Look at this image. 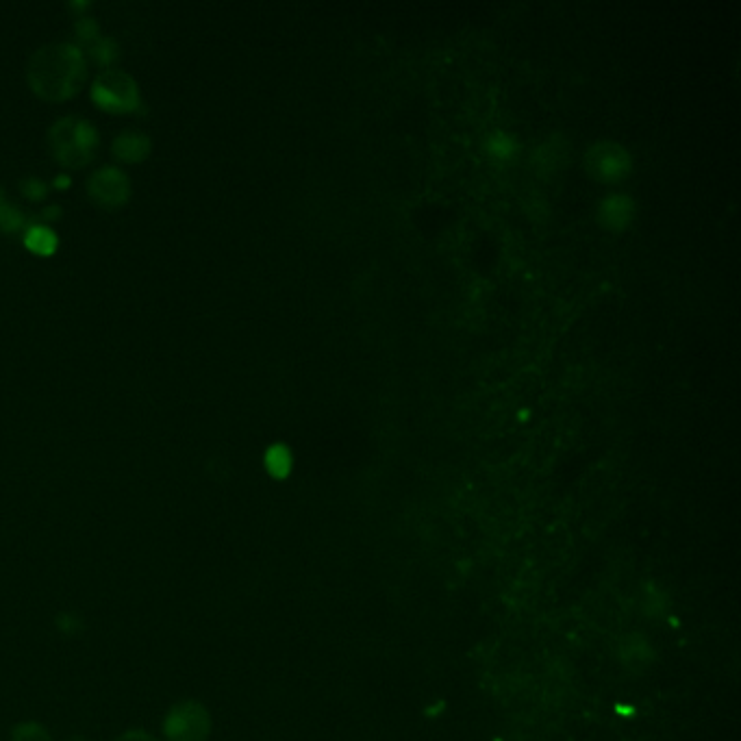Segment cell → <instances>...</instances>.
I'll return each mask as SVG.
<instances>
[{
  "label": "cell",
  "instance_id": "1",
  "mask_svg": "<svg viewBox=\"0 0 741 741\" xmlns=\"http://www.w3.org/2000/svg\"><path fill=\"white\" fill-rule=\"evenodd\" d=\"M27 79L33 94L46 103H64L77 96L87 81V57L72 42H57L37 48L29 59Z\"/></svg>",
  "mask_w": 741,
  "mask_h": 741
},
{
  "label": "cell",
  "instance_id": "2",
  "mask_svg": "<svg viewBox=\"0 0 741 741\" xmlns=\"http://www.w3.org/2000/svg\"><path fill=\"white\" fill-rule=\"evenodd\" d=\"M48 144L57 163H61L64 168L79 170L94 161L100 148V135L90 120L79 116H64L50 127Z\"/></svg>",
  "mask_w": 741,
  "mask_h": 741
},
{
  "label": "cell",
  "instance_id": "3",
  "mask_svg": "<svg viewBox=\"0 0 741 741\" xmlns=\"http://www.w3.org/2000/svg\"><path fill=\"white\" fill-rule=\"evenodd\" d=\"M92 100L98 109L109 113H140L142 96L137 81L129 72L109 68L98 74L92 83Z\"/></svg>",
  "mask_w": 741,
  "mask_h": 741
},
{
  "label": "cell",
  "instance_id": "4",
  "mask_svg": "<svg viewBox=\"0 0 741 741\" xmlns=\"http://www.w3.org/2000/svg\"><path fill=\"white\" fill-rule=\"evenodd\" d=\"M583 166L594 181L615 185L631 177L633 157L620 142L598 140L587 148Z\"/></svg>",
  "mask_w": 741,
  "mask_h": 741
},
{
  "label": "cell",
  "instance_id": "5",
  "mask_svg": "<svg viewBox=\"0 0 741 741\" xmlns=\"http://www.w3.org/2000/svg\"><path fill=\"white\" fill-rule=\"evenodd\" d=\"M211 733V715L196 700L174 705L163 720V735L168 741H207Z\"/></svg>",
  "mask_w": 741,
  "mask_h": 741
},
{
  "label": "cell",
  "instance_id": "6",
  "mask_svg": "<svg viewBox=\"0 0 741 741\" xmlns=\"http://www.w3.org/2000/svg\"><path fill=\"white\" fill-rule=\"evenodd\" d=\"M87 196L103 209H120L131 198V181L120 168L105 166L87 179Z\"/></svg>",
  "mask_w": 741,
  "mask_h": 741
},
{
  "label": "cell",
  "instance_id": "7",
  "mask_svg": "<svg viewBox=\"0 0 741 741\" xmlns=\"http://www.w3.org/2000/svg\"><path fill=\"white\" fill-rule=\"evenodd\" d=\"M637 216V205L633 196L624 192H611L598 203L596 218L605 231L622 233L629 229Z\"/></svg>",
  "mask_w": 741,
  "mask_h": 741
},
{
  "label": "cell",
  "instance_id": "8",
  "mask_svg": "<svg viewBox=\"0 0 741 741\" xmlns=\"http://www.w3.org/2000/svg\"><path fill=\"white\" fill-rule=\"evenodd\" d=\"M572 155V144L565 140V137L552 135L544 144H539L535 155H533V166L537 168L539 174H557L570 163Z\"/></svg>",
  "mask_w": 741,
  "mask_h": 741
},
{
  "label": "cell",
  "instance_id": "9",
  "mask_svg": "<svg viewBox=\"0 0 741 741\" xmlns=\"http://www.w3.org/2000/svg\"><path fill=\"white\" fill-rule=\"evenodd\" d=\"M150 150H153V142H150L146 133L140 131H124L111 144L113 157L124 163H140L148 159Z\"/></svg>",
  "mask_w": 741,
  "mask_h": 741
},
{
  "label": "cell",
  "instance_id": "10",
  "mask_svg": "<svg viewBox=\"0 0 741 741\" xmlns=\"http://www.w3.org/2000/svg\"><path fill=\"white\" fill-rule=\"evenodd\" d=\"M22 242L31 250V253L40 255V257H50L59 246V237L53 229H50V226L29 218V226L22 235Z\"/></svg>",
  "mask_w": 741,
  "mask_h": 741
},
{
  "label": "cell",
  "instance_id": "11",
  "mask_svg": "<svg viewBox=\"0 0 741 741\" xmlns=\"http://www.w3.org/2000/svg\"><path fill=\"white\" fill-rule=\"evenodd\" d=\"M485 155L496 161V163H509L518 157L520 146H518V137L511 135L507 131H492L483 142Z\"/></svg>",
  "mask_w": 741,
  "mask_h": 741
},
{
  "label": "cell",
  "instance_id": "12",
  "mask_svg": "<svg viewBox=\"0 0 741 741\" xmlns=\"http://www.w3.org/2000/svg\"><path fill=\"white\" fill-rule=\"evenodd\" d=\"M83 53L85 57H90L98 68L109 70L120 57V46L116 40H113V37H98V40L87 46V50H83Z\"/></svg>",
  "mask_w": 741,
  "mask_h": 741
},
{
  "label": "cell",
  "instance_id": "13",
  "mask_svg": "<svg viewBox=\"0 0 741 741\" xmlns=\"http://www.w3.org/2000/svg\"><path fill=\"white\" fill-rule=\"evenodd\" d=\"M263 461H266V470L274 476V479H285V476L292 472V463H294L292 450L285 444H272L266 450V457H263Z\"/></svg>",
  "mask_w": 741,
  "mask_h": 741
},
{
  "label": "cell",
  "instance_id": "14",
  "mask_svg": "<svg viewBox=\"0 0 741 741\" xmlns=\"http://www.w3.org/2000/svg\"><path fill=\"white\" fill-rule=\"evenodd\" d=\"M29 226V216L22 213L18 205L11 203V200H3L0 203V231L3 233H20L27 231Z\"/></svg>",
  "mask_w": 741,
  "mask_h": 741
},
{
  "label": "cell",
  "instance_id": "15",
  "mask_svg": "<svg viewBox=\"0 0 741 741\" xmlns=\"http://www.w3.org/2000/svg\"><path fill=\"white\" fill-rule=\"evenodd\" d=\"M11 741H53V737L42 724L22 722L11 731Z\"/></svg>",
  "mask_w": 741,
  "mask_h": 741
},
{
  "label": "cell",
  "instance_id": "16",
  "mask_svg": "<svg viewBox=\"0 0 741 741\" xmlns=\"http://www.w3.org/2000/svg\"><path fill=\"white\" fill-rule=\"evenodd\" d=\"M74 33H77V46L79 48H81V44L90 46L92 42H96L100 37V27L92 16H79V20L74 22Z\"/></svg>",
  "mask_w": 741,
  "mask_h": 741
},
{
  "label": "cell",
  "instance_id": "17",
  "mask_svg": "<svg viewBox=\"0 0 741 741\" xmlns=\"http://www.w3.org/2000/svg\"><path fill=\"white\" fill-rule=\"evenodd\" d=\"M20 192H22L24 198H29V200H33V203H37V200L46 198L48 185L37 177H27V179L20 181Z\"/></svg>",
  "mask_w": 741,
  "mask_h": 741
},
{
  "label": "cell",
  "instance_id": "18",
  "mask_svg": "<svg viewBox=\"0 0 741 741\" xmlns=\"http://www.w3.org/2000/svg\"><path fill=\"white\" fill-rule=\"evenodd\" d=\"M61 218V207L59 205H48V207H44L42 209V213H40V220H42V224H50V222H57Z\"/></svg>",
  "mask_w": 741,
  "mask_h": 741
},
{
  "label": "cell",
  "instance_id": "19",
  "mask_svg": "<svg viewBox=\"0 0 741 741\" xmlns=\"http://www.w3.org/2000/svg\"><path fill=\"white\" fill-rule=\"evenodd\" d=\"M113 741H159V739H155L153 735L146 733V731H129V733L116 737Z\"/></svg>",
  "mask_w": 741,
  "mask_h": 741
},
{
  "label": "cell",
  "instance_id": "20",
  "mask_svg": "<svg viewBox=\"0 0 741 741\" xmlns=\"http://www.w3.org/2000/svg\"><path fill=\"white\" fill-rule=\"evenodd\" d=\"M53 185L57 187V190H68V187L72 185V179L68 177V174H59V177H55Z\"/></svg>",
  "mask_w": 741,
  "mask_h": 741
},
{
  "label": "cell",
  "instance_id": "21",
  "mask_svg": "<svg viewBox=\"0 0 741 741\" xmlns=\"http://www.w3.org/2000/svg\"><path fill=\"white\" fill-rule=\"evenodd\" d=\"M87 7H90V3H70V9H74V11H83Z\"/></svg>",
  "mask_w": 741,
  "mask_h": 741
},
{
  "label": "cell",
  "instance_id": "22",
  "mask_svg": "<svg viewBox=\"0 0 741 741\" xmlns=\"http://www.w3.org/2000/svg\"><path fill=\"white\" fill-rule=\"evenodd\" d=\"M3 200H5V192H3V187H0V203H3Z\"/></svg>",
  "mask_w": 741,
  "mask_h": 741
},
{
  "label": "cell",
  "instance_id": "23",
  "mask_svg": "<svg viewBox=\"0 0 741 741\" xmlns=\"http://www.w3.org/2000/svg\"><path fill=\"white\" fill-rule=\"evenodd\" d=\"M70 741H83V737H72Z\"/></svg>",
  "mask_w": 741,
  "mask_h": 741
}]
</instances>
